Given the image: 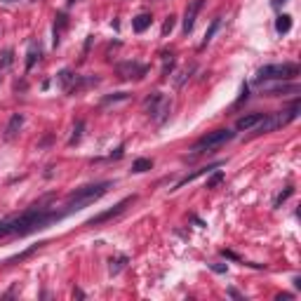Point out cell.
Returning <instances> with one entry per match:
<instances>
[{"mask_svg": "<svg viewBox=\"0 0 301 301\" xmlns=\"http://www.w3.org/2000/svg\"><path fill=\"white\" fill-rule=\"evenodd\" d=\"M50 202H52V196H45L43 200H38L35 205H31L29 210H24L21 214L2 219L0 221V238H26V235L45 231L50 226L64 221L66 217L75 214V210L66 200L59 207H47Z\"/></svg>", "mask_w": 301, "mask_h": 301, "instance_id": "6da1fadb", "label": "cell"}, {"mask_svg": "<svg viewBox=\"0 0 301 301\" xmlns=\"http://www.w3.org/2000/svg\"><path fill=\"white\" fill-rule=\"evenodd\" d=\"M108 188H113V181L87 184V186H80V188L71 191V193L66 196V202H68L75 212H80V210H85V207H90V205H94L99 198H104L106 193H108Z\"/></svg>", "mask_w": 301, "mask_h": 301, "instance_id": "7a4b0ae2", "label": "cell"}, {"mask_svg": "<svg viewBox=\"0 0 301 301\" xmlns=\"http://www.w3.org/2000/svg\"><path fill=\"white\" fill-rule=\"evenodd\" d=\"M297 116H299V101H292V106H289V108H285V111L266 113V116H264V120L256 122L252 130H254V134H266V132H275V130L285 127L287 122L297 120Z\"/></svg>", "mask_w": 301, "mask_h": 301, "instance_id": "3957f363", "label": "cell"}, {"mask_svg": "<svg viewBox=\"0 0 301 301\" xmlns=\"http://www.w3.org/2000/svg\"><path fill=\"white\" fill-rule=\"evenodd\" d=\"M299 64H268V66H261L256 71V83L261 85L264 80H289V78H297L299 75Z\"/></svg>", "mask_w": 301, "mask_h": 301, "instance_id": "277c9868", "label": "cell"}, {"mask_svg": "<svg viewBox=\"0 0 301 301\" xmlns=\"http://www.w3.org/2000/svg\"><path fill=\"white\" fill-rule=\"evenodd\" d=\"M169 111H172V99L165 97L163 92H153L144 101V113H149L158 125H163L169 118Z\"/></svg>", "mask_w": 301, "mask_h": 301, "instance_id": "5b68a950", "label": "cell"}, {"mask_svg": "<svg viewBox=\"0 0 301 301\" xmlns=\"http://www.w3.org/2000/svg\"><path fill=\"white\" fill-rule=\"evenodd\" d=\"M235 136L233 130H214L210 134L200 136L196 144L191 146V155H200V153H205V150H214L219 149V146H224L226 141H231Z\"/></svg>", "mask_w": 301, "mask_h": 301, "instance_id": "8992f818", "label": "cell"}, {"mask_svg": "<svg viewBox=\"0 0 301 301\" xmlns=\"http://www.w3.org/2000/svg\"><path fill=\"white\" fill-rule=\"evenodd\" d=\"M136 200V196H127V198H122L118 205H113L111 210H106V212H101V214H97V217H92V219H87L85 221V226H99V224H106V221H111V219H116V217H120L122 212L127 210V205H132Z\"/></svg>", "mask_w": 301, "mask_h": 301, "instance_id": "52a82bcc", "label": "cell"}, {"mask_svg": "<svg viewBox=\"0 0 301 301\" xmlns=\"http://www.w3.org/2000/svg\"><path fill=\"white\" fill-rule=\"evenodd\" d=\"M118 78L120 80H141L144 75L149 73V66L146 64H139V61H122L116 66Z\"/></svg>", "mask_w": 301, "mask_h": 301, "instance_id": "ba28073f", "label": "cell"}, {"mask_svg": "<svg viewBox=\"0 0 301 301\" xmlns=\"http://www.w3.org/2000/svg\"><path fill=\"white\" fill-rule=\"evenodd\" d=\"M202 5H205V0H193V2L186 7V15H184V35H188V33L193 31V26H196V17L200 15Z\"/></svg>", "mask_w": 301, "mask_h": 301, "instance_id": "9c48e42d", "label": "cell"}, {"mask_svg": "<svg viewBox=\"0 0 301 301\" xmlns=\"http://www.w3.org/2000/svg\"><path fill=\"white\" fill-rule=\"evenodd\" d=\"M224 165V163H212V165H207V167H200V169H196V172H191V174H186L184 179H179L177 184H174V188L172 191H179V188H184L186 184H191V181H196L200 174H210V172H214V169H219V167Z\"/></svg>", "mask_w": 301, "mask_h": 301, "instance_id": "30bf717a", "label": "cell"}, {"mask_svg": "<svg viewBox=\"0 0 301 301\" xmlns=\"http://www.w3.org/2000/svg\"><path fill=\"white\" fill-rule=\"evenodd\" d=\"M21 127H24V113H15L10 122H7V127H5V141H12L19 132H21Z\"/></svg>", "mask_w": 301, "mask_h": 301, "instance_id": "8fae6325", "label": "cell"}, {"mask_svg": "<svg viewBox=\"0 0 301 301\" xmlns=\"http://www.w3.org/2000/svg\"><path fill=\"white\" fill-rule=\"evenodd\" d=\"M57 21H54V47L59 45V40H61V33L66 31V26H68V15L66 12H57V17H54Z\"/></svg>", "mask_w": 301, "mask_h": 301, "instance_id": "7c38bea8", "label": "cell"}, {"mask_svg": "<svg viewBox=\"0 0 301 301\" xmlns=\"http://www.w3.org/2000/svg\"><path fill=\"white\" fill-rule=\"evenodd\" d=\"M264 116H266V113H252V116H242V118H238L235 127H238V130H252L256 122L264 120Z\"/></svg>", "mask_w": 301, "mask_h": 301, "instance_id": "4fadbf2b", "label": "cell"}, {"mask_svg": "<svg viewBox=\"0 0 301 301\" xmlns=\"http://www.w3.org/2000/svg\"><path fill=\"white\" fill-rule=\"evenodd\" d=\"M127 264H130V256H127V254L111 256V261H108V273H111V275H118V273L127 266Z\"/></svg>", "mask_w": 301, "mask_h": 301, "instance_id": "5bb4252c", "label": "cell"}, {"mask_svg": "<svg viewBox=\"0 0 301 301\" xmlns=\"http://www.w3.org/2000/svg\"><path fill=\"white\" fill-rule=\"evenodd\" d=\"M40 54H43V47H40V43H35V40H31L29 43V59H26V71H31L33 66H35V61L40 59Z\"/></svg>", "mask_w": 301, "mask_h": 301, "instance_id": "9a60e30c", "label": "cell"}, {"mask_svg": "<svg viewBox=\"0 0 301 301\" xmlns=\"http://www.w3.org/2000/svg\"><path fill=\"white\" fill-rule=\"evenodd\" d=\"M301 87L299 85H273V87H264V94H268V97H283L287 92H299Z\"/></svg>", "mask_w": 301, "mask_h": 301, "instance_id": "2e32d148", "label": "cell"}, {"mask_svg": "<svg viewBox=\"0 0 301 301\" xmlns=\"http://www.w3.org/2000/svg\"><path fill=\"white\" fill-rule=\"evenodd\" d=\"M43 245H47V242H38V245H31L29 250H26V252H21V254L10 256V259H7V261H2V264H5V266H12V264H19V261H24V259H29V256L33 254V252H38V250H40Z\"/></svg>", "mask_w": 301, "mask_h": 301, "instance_id": "e0dca14e", "label": "cell"}, {"mask_svg": "<svg viewBox=\"0 0 301 301\" xmlns=\"http://www.w3.org/2000/svg\"><path fill=\"white\" fill-rule=\"evenodd\" d=\"M75 75H78V73L68 71V68H64V71H59V73H57V83H59V87H61V90H64V92H68V90H71V85H73Z\"/></svg>", "mask_w": 301, "mask_h": 301, "instance_id": "ac0fdd59", "label": "cell"}, {"mask_svg": "<svg viewBox=\"0 0 301 301\" xmlns=\"http://www.w3.org/2000/svg\"><path fill=\"white\" fill-rule=\"evenodd\" d=\"M150 24H153V17L146 15V12H144V15H136L134 19H132V29H134V33H144Z\"/></svg>", "mask_w": 301, "mask_h": 301, "instance_id": "d6986e66", "label": "cell"}, {"mask_svg": "<svg viewBox=\"0 0 301 301\" xmlns=\"http://www.w3.org/2000/svg\"><path fill=\"white\" fill-rule=\"evenodd\" d=\"M219 26H221V19H219V17H217V19H212L210 29L205 31V38H202V43H200V47H198V50H205V47L210 45V40L214 38V33L219 31Z\"/></svg>", "mask_w": 301, "mask_h": 301, "instance_id": "ffe728a7", "label": "cell"}, {"mask_svg": "<svg viewBox=\"0 0 301 301\" xmlns=\"http://www.w3.org/2000/svg\"><path fill=\"white\" fill-rule=\"evenodd\" d=\"M289 29H292V17L289 15H280L278 19H275V31H278L280 35L289 33Z\"/></svg>", "mask_w": 301, "mask_h": 301, "instance_id": "44dd1931", "label": "cell"}, {"mask_svg": "<svg viewBox=\"0 0 301 301\" xmlns=\"http://www.w3.org/2000/svg\"><path fill=\"white\" fill-rule=\"evenodd\" d=\"M149 169H153V160H150V158H136L134 163H132V172H134V174L149 172Z\"/></svg>", "mask_w": 301, "mask_h": 301, "instance_id": "7402d4cb", "label": "cell"}, {"mask_svg": "<svg viewBox=\"0 0 301 301\" xmlns=\"http://www.w3.org/2000/svg\"><path fill=\"white\" fill-rule=\"evenodd\" d=\"M130 99V92H116V94H106L101 99V104L108 106V104H118V101H127Z\"/></svg>", "mask_w": 301, "mask_h": 301, "instance_id": "603a6c76", "label": "cell"}, {"mask_svg": "<svg viewBox=\"0 0 301 301\" xmlns=\"http://www.w3.org/2000/svg\"><path fill=\"white\" fill-rule=\"evenodd\" d=\"M83 130H85V120H78L73 125V134H71V139H68V146H75V144L83 139Z\"/></svg>", "mask_w": 301, "mask_h": 301, "instance_id": "cb8c5ba5", "label": "cell"}, {"mask_svg": "<svg viewBox=\"0 0 301 301\" xmlns=\"http://www.w3.org/2000/svg\"><path fill=\"white\" fill-rule=\"evenodd\" d=\"M12 64H15V52H12V50H5V52L0 54V71L10 68Z\"/></svg>", "mask_w": 301, "mask_h": 301, "instance_id": "d4e9b609", "label": "cell"}, {"mask_svg": "<svg viewBox=\"0 0 301 301\" xmlns=\"http://www.w3.org/2000/svg\"><path fill=\"white\" fill-rule=\"evenodd\" d=\"M221 181H224V172H221V169H214V174H212L210 179H207L205 188H217V186H219Z\"/></svg>", "mask_w": 301, "mask_h": 301, "instance_id": "484cf974", "label": "cell"}, {"mask_svg": "<svg viewBox=\"0 0 301 301\" xmlns=\"http://www.w3.org/2000/svg\"><path fill=\"white\" fill-rule=\"evenodd\" d=\"M292 193H294V186H287L285 191H283V193H280V196L275 198V202H273V207H280V205H283V202H285L287 198L292 196Z\"/></svg>", "mask_w": 301, "mask_h": 301, "instance_id": "4316f807", "label": "cell"}, {"mask_svg": "<svg viewBox=\"0 0 301 301\" xmlns=\"http://www.w3.org/2000/svg\"><path fill=\"white\" fill-rule=\"evenodd\" d=\"M174 24H177V17L169 15V17L165 19V24H163V35H169V33L174 31Z\"/></svg>", "mask_w": 301, "mask_h": 301, "instance_id": "83f0119b", "label": "cell"}, {"mask_svg": "<svg viewBox=\"0 0 301 301\" xmlns=\"http://www.w3.org/2000/svg\"><path fill=\"white\" fill-rule=\"evenodd\" d=\"M122 155H125V146H122V144H120V146H118V149L113 150V153H111L108 158H111V160H120Z\"/></svg>", "mask_w": 301, "mask_h": 301, "instance_id": "f1b7e54d", "label": "cell"}, {"mask_svg": "<svg viewBox=\"0 0 301 301\" xmlns=\"http://www.w3.org/2000/svg\"><path fill=\"white\" fill-rule=\"evenodd\" d=\"M210 268L214 273H226V271H228V266H226V264H217V261H214V264H210Z\"/></svg>", "mask_w": 301, "mask_h": 301, "instance_id": "f546056e", "label": "cell"}, {"mask_svg": "<svg viewBox=\"0 0 301 301\" xmlns=\"http://www.w3.org/2000/svg\"><path fill=\"white\" fill-rule=\"evenodd\" d=\"M228 297H233V299H245V297H242L240 292H238V289H235V287H228Z\"/></svg>", "mask_w": 301, "mask_h": 301, "instance_id": "4dcf8cb0", "label": "cell"}, {"mask_svg": "<svg viewBox=\"0 0 301 301\" xmlns=\"http://www.w3.org/2000/svg\"><path fill=\"white\" fill-rule=\"evenodd\" d=\"M85 297H87V294H85L83 289H78V287L73 289V299H85Z\"/></svg>", "mask_w": 301, "mask_h": 301, "instance_id": "1f68e13d", "label": "cell"}, {"mask_svg": "<svg viewBox=\"0 0 301 301\" xmlns=\"http://www.w3.org/2000/svg\"><path fill=\"white\" fill-rule=\"evenodd\" d=\"M285 2H287V0H271V5L275 7V10H278V7H283Z\"/></svg>", "mask_w": 301, "mask_h": 301, "instance_id": "d6a6232c", "label": "cell"}, {"mask_svg": "<svg viewBox=\"0 0 301 301\" xmlns=\"http://www.w3.org/2000/svg\"><path fill=\"white\" fill-rule=\"evenodd\" d=\"M283 299H292V294H278V297H275V301H283Z\"/></svg>", "mask_w": 301, "mask_h": 301, "instance_id": "836d02e7", "label": "cell"}, {"mask_svg": "<svg viewBox=\"0 0 301 301\" xmlns=\"http://www.w3.org/2000/svg\"><path fill=\"white\" fill-rule=\"evenodd\" d=\"M292 283H294V287L299 289V287H301V278H299V275H294V280H292Z\"/></svg>", "mask_w": 301, "mask_h": 301, "instance_id": "e575fe53", "label": "cell"}, {"mask_svg": "<svg viewBox=\"0 0 301 301\" xmlns=\"http://www.w3.org/2000/svg\"><path fill=\"white\" fill-rule=\"evenodd\" d=\"M75 2H78V0H66V5H68V7H71V5H75Z\"/></svg>", "mask_w": 301, "mask_h": 301, "instance_id": "d590c367", "label": "cell"}, {"mask_svg": "<svg viewBox=\"0 0 301 301\" xmlns=\"http://www.w3.org/2000/svg\"><path fill=\"white\" fill-rule=\"evenodd\" d=\"M2 2H7V5H10V2H17V0H2Z\"/></svg>", "mask_w": 301, "mask_h": 301, "instance_id": "8d00e7d4", "label": "cell"}]
</instances>
